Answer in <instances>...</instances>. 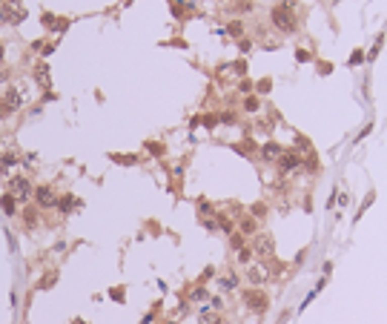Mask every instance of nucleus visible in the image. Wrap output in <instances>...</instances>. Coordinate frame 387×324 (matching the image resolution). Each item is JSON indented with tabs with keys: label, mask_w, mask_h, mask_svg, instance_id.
<instances>
[{
	"label": "nucleus",
	"mask_w": 387,
	"mask_h": 324,
	"mask_svg": "<svg viewBox=\"0 0 387 324\" xmlns=\"http://www.w3.org/2000/svg\"><path fill=\"white\" fill-rule=\"evenodd\" d=\"M270 20H273V26L284 35H290L299 29V20H296V0H281L278 6H273L270 12Z\"/></svg>",
	"instance_id": "f257e3e1"
},
{
	"label": "nucleus",
	"mask_w": 387,
	"mask_h": 324,
	"mask_svg": "<svg viewBox=\"0 0 387 324\" xmlns=\"http://www.w3.org/2000/svg\"><path fill=\"white\" fill-rule=\"evenodd\" d=\"M244 307L261 315V313H267V307H270V296H267L261 287H250V290H244Z\"/></svg>",
	"instance_id": "f03ea898"
},
{
	"label": "nucleus",
	"mask_w": 387,
	"mask_h": 324,
	"mask_svg": "<svg viewBox=\"0 0 387 324\" xmlns=\"http://www.w3.org/2000/svg\"><path fill=\"white\" fill-rule=\"evenodd\" d=\"M6 193H12L15 198H18V204H26L32 195H35V187H32V181H29L26 175H15L9 178V190Z\"/></svg>",
	"instance_id": "7ed1b4c3"
},
{
	"label": "nucleus",
	"mask_w": 387,
	"mask_h": 324,
	"mask_svg": "<svg viewBox=\"0 0 387 324\" xmlns=\"http://www.w3.org/2000/svg\"><path fill=\"white\" fill-rule=\"evenodd\" d=\"M275 253V241L270 233H255L253 236V255H258L261 261H267V258H273Z\"/></svg>",
	"instance_id": "20e7f679"
},
{
	"label": "nucleus",
	"mask_w": 387,
	"mask_h": 324,
	"mask_svg": "<svg viewBox=\"0 0 387 324\" xmlns=\"http://www.w3.org/2000/svg\"><path fill=\"white\" fill-rule=\"evenodd\" d=\"M55 204H58V193H55V187H49V184L35 187V207H37V210H55Z\"/></svg>",
	"instance_id": "39448f33"
},
{
	"label": "nucleus",
	"mask_w": 387,
	"mask_h": 324,
	"mask_svg": "<svg viewBox=\"0 0 387 324\" xmlns=\"http://www.w3.org/2000/svg\"><path fill=\"white\" fill-rule=\"evenodd\" d=\"M275 164H278V172H281V175H290V172L301 169V155L299 152H281V158H278Z\"/></svg>",
	"instance_id": "423d86ee"
},
{
	"label": "nucleus",
	"mask_w": 387,
	"mask_h": 324,
	"mask_svg": "<svg viewBox=\"0 0 387 324\" xmlns=\"http://www.w3.org/2000/svg\"><path fill=\"white\" fill-rule=\"evenodd\" d=\"M0 98H3V104L9 106V112H18L20 106H23V95H20V89H15V86L6 89Z\"/></svg>",
	"instance_id": "0eeeda50"
},
{
	"label": "nucleus",
	"mask_w": 387,
	"mask_h": 324,
	"mask_svg": "<svg viewBox=\"0 0 387 324\" xmlns=\"http://www.w3.org/2000/svg\"><path fill=\"white\" fill-rule=\"evenodd\" d=\"M238 233L244 238H253L255 233H258V221H255L253 215H241V218H238Z\"/></svg>",
	"instance_id": "6e6552de"
},
{
	"label": "nucleus",
	"mask_w": 387,
	"mask_h": 324,
	"mask_svg": "<svg viewBox=\"0 0 387 324\" xmlns=\"http://www.w3.org/2000/svg\"><path fill=\"white\" fill-rule=\"evenodd\" d=\"M253 9H255L253 0H229V6H227L229 15H250Z\"/></svg>",
	"instance_id": "1a4fd4ad"
},
{
	"label": "nucleus",
	"mask_w": 387,
	"mask_h": 324,
	"mask_svg": "<svg viewBox=\"0 0 387 324\" xmlns=\"http://www.w3.org/2000/svg\"><path fill=\"white\" fill-rule=\"evenodd\" d=\"M0 210H3V215H18V198L12 193H3L0 195Z\"/></svg>",
	"instance_id": "9d476101"
},
{
	"label": "nucleus",
	"mask_w": 387,
	"mask_h": 324,
	"mask_svg": "<svg viewBox=\"0 0 387 324\" xmlns=\"http://www.w3.org/2000/svg\"><path fill=\"white\" fill-rule=\"evenodd\" d=\"M281 152H284V149L278 147L275 141H270V144H264V147H261V158H264V161H270V164H275V161L281 158Z\"/></svg>",
	"instance_id": "9b49d317"
},
{
	"label": "nucleus",
	"mask_w": 387,
	"mask_h": 324,
	"mask_svg": "<svg viewBox=\"0 0 387 324\" xmlns=\"http://www.w3.org/2000/svg\"><path fill=\"white\" fill-rule=\"evenodd\" d=\"M247 281H250L253 287H261V284H264V281H267V272H264V267H250V270H247Z\"/></svg>",
	"instance_id": "f8f14e48"
},
{
	"label": "nucleus",
	"mask_w": 387,
	"mask_h": 324,
	"mask_svg": "<svg viewBox=\"0 0 387 324\" xmlns=\"http://www.w3.org/2000/svg\"><path fill=\"white\" fill-rule=\"evenodd\" d=\"M37 218H40V210L26 204V210H23V227H26V229H35L37 227Z\"/></svg>",
	"instance_id": "ddd939ff"
},
{
	"label": "nucleus",
	"mask_w": 387,
	"mask_h": 324,
	"mask_svg": "<svg viewBox=\"0 0 387 324\" xmlns=\"http://www.w3.org/2000/svg\"><path fill=\"white\" fill-rule=\"evenodd\" d=\"M6 12H9V23H20V20H23L20 0H9V3H6Z\"/></svg>",
	"instance_id": "4468645a"
},
{
	"label": "nucleus",
	"mask_w": 387,
	"mask_h": 324,
	"mask_svg": "<svg viewBox=\"0 0 387 324\" xmlns=\"http://www.w3.org/2000/svg\"><path fill=\"white\" fill-rule=\"evenodd\" d=\"M72 207H78V198H72V195H61L58 204H55V210L61 212H72Z\"/></svg>",
	"instance_id": "2eb2a0df"
},
{
	"label": "nucleus",
	"mask_w": 387,
	"mask_h": 324,
	"mask_svg": "<svg viewBox=\"0 0 387 324\" xmlns=\"http://www.w3.org/2000/svg\"><path fill=\"white\" fill-rule=\"evenodd\" d=\"M18 164V155L12 152V149H6V152H0V169H9Z\"/></svg>",
	"instance_id": "dca6fc26"
},
{
	"label": "nucleus",
	"mask_w": 387,
	"mask_h": 324,
	"mask_svg": "<svg viewBox=\"0 0 387 324\" xmlns=\"http://www.w3.org/2000/svg\"><path fill=\"white\" fill-rule=\"evenodd\" d=\"M201 324H224L215 310H201Z\"/></svg>",
	"instance_id": "f3484780"
},
{
	"label": "nucleus",
	"mask_w": 387,
	"mask_h": 324,
	"mask_svg": "<svg viewBox=\"0 0 387 324\" xmlns=\"http://www.w3.org/2000/svg\"><path fill=\"white\" fill-rule=\"evenodd\" d=\"M227 35L241 37V35H244V23H241V20H232V23H227Z\"/></svg>",
	"instance_id": "a211bd4d"
},
{
	"label": "nucleus",
	"mask_w": 387,
	"mask_h": 324,
	"mask_svg": "<svg viewBox=\"0 0 387 324\" xmlns=\"http://www.w3.org/2000/svg\"><path fill=\"white\" fill-rule=\"evenodd\" d=\"M250 215H253L255 221H258V218H264V215H267V204H261V201L253 204V207H250Z\"/></svg>",
	"instance_id": "6ab92c4d"
},
{
	"label": "nucleus",
	"mask_w": 387,
	"mask_h": 324,
	"mask_svg": "<svg viewBox=\"0 0 387 324\" xmlns=\"http://www.w3.org/2000/svg\"><path fill=\"white\" fill-rule=\"evenodd\" d=\"M221 287H224V290L238 287V275H235V272H229V275H224V279H221Z\"/></svg>",
	"instance_id": "aec40b11"
},
{
	"label": "nucleus",
	"mask_w": 387,
	"mask_h": 324,
	"mask_svg": "<svg viewBox=\"0 0 387 324\" xmlns=\"http://www.w3.org/2000/svg\"><path fill=\"white\" fill-rule=\"evenodd\" d=\"M238 261H241V264L253 261V247H241V250H238Z\"/></svg>",
	"instance_id": "412c9836"
},
{
	"label": "nucleus",
	"mask_w": 387,
	"mask_h": 324,
	"mask_svg": "<svg viewBox=\"0 0 387 324\" xmlns=\"http://www.w3.org/2000/svg\"><path fill=\"white\" fill-rule=\"evenodd\" d=\"M229 244H232V250H241V247H244V236H241V233H232V236H229Z\"/></svg>",
	"instance_id": "4be33fe9"
},
{
	"label": "nucleus",
	"mask_w": 387,
	"mask_h": 324,
	"mask_svg": "<svg viewBox=\"0 0 387 324\" xmlns=\"http://www.w3.org/2000/svg\"><path fill=\"white\" fill-rule=\"evenodd\" d=\"M244 109H247V112H255V109H258V98L250 95V98L244 101Z\"/></svg>",
	"instance_id": "5701e85b"
},
{
	"label": "nucleus",
	"mask_w": 387,
	"mask_h": 324,
	"mask_svg": "<svg viewBox=\"0 0 387 324\" xmlns=\"http://www.w3.org/2000/svg\"><path fill=\"white\" fill-rule=\"evenodd\" d=\"M361 61H364V52H361V49H356V52L350 55V63L356 66V63H361Z\"/></svg>",
	"instance_id": "b1692460"
},
{
	"label": "nucleus",
	"mask_w": 387,
	"mask_h": 324,
	"mask_svg": "<svg viewBox=\"0 0 387 324\" xmlns=\"http://www.w3.org/2000/svg\"><path fill=\"white\" fill-rule=\"evenodd\" d=\"M0 23H9V12H6V3H0Z\"/></svg>",
	"instance_id": "393cba45"
},
{
	"label": "nucleus",
	"mask_w": 387,
	"mask_h": 324,
	"mask_svg": "<svg viewBox=\"0 0 387 324\" xmlns=\"http://www.w3.org/2000/svg\"><path fill=\"white\" fill-rule=\"evenodd\" d=\"M9 106H6V104H3V98H0V121H3V118H9Z\"/></svg>",
	"instance_id": "a878e982"
},
{
	"label": "nucleus",
	"mask_w": 387,
	"mask_h": 324,
	"mask_svg": "<svg viewBox=\"0 0 387 324\" xmlns=\"http://www.w3.org/2000/svg\"><path fill=\"white\" fill-rule=\"evenodd\" d=\"M204 123H207V126H215V123H218V115H204Z\"/></svg>",
	"instance_id": "bb28decb"
},
{
	"label": "nucleus",
	"mask_w": 387,
	"mask_h": 324,
	"mask_svg": "<svg viewBox=\"0 0 387 324\" xmlns=\"http://www.w3.org/2000/svg\"><path fill=\"white\" fill-rule=\"evenodd\" d=\"M218 118L224 123H235V115H232V112H224V115H218Z\"/></svg>",
	"instance_id": "cd10ccee"
},
{
	"label": "nucleus",
	"mask_w": 387,
	"mask_h": 324,
	"mask_svg": "<svg viewBox=\"0 0 387 324\" xmlns=\"http://www.w3.org/2000/svg\"><path fill=\"white\" fill-rule=\"evenodd\" d=\"M55 284V272H49V275H46V281H40V287H52Z\"/></svg>",
	"instance_id": "c85d7f7f"
},
{
	"label": "nucleus",
	"mask_w": 387,
	"mask_h": 324,
	"mask_svg": "<svg viewBox=\"0 0 387 324\" xmlns=\"http://www.w3.org/2000/svg\"><path fill=\"white\" fill-rule=\"evenodd\" d=\"M37 80H40V83H46V66H37Z\"/></svg>",
	"instance_id": "c756f323"
},
{
	"label": "nucleus",
	"mask_w": 387,
	"mask_h": 324,
	"mask_svg": "<svg viewBox=\"0 0 387 324\" xmlns=\"http://www.w3.org/2000/svg\"><path fill=\"white\" fill-rule=\"evenodd\" d=\"M192 298H195V301H204V298H207V293H204V290H195Z\"/></svg>",
	"instance_id": "7c9ffc66"
},
{
	"label": "nucleus",
	"mask_w": 387,
	"mask_h": 324,
	"mask_svg": "<svg viewBox=\"0 0 387 324\" xmlns=\"http://www.w3.org/2000/svg\"><path fill=\"white\" fill-rule=\"evenodd\" d=\"M0 58H3V43H0Z\"/></svg>",
	"instance_id": "2f4dec72"
},
{
	"label": "nucleus",
	"mask_w": 387,
	"mask_h": 324,
	"mask_svg": "<svg viewBox=\"0 0 387 324\" xmlns=\"http://www.w3.org/2000/svg\"><path fill=\"white\" fill-rule=\"evenodd\" d=\"M75 324H86V321H75Z\"/></svg>",
	"instance_id": "473e14b6"
}]
</instances>
